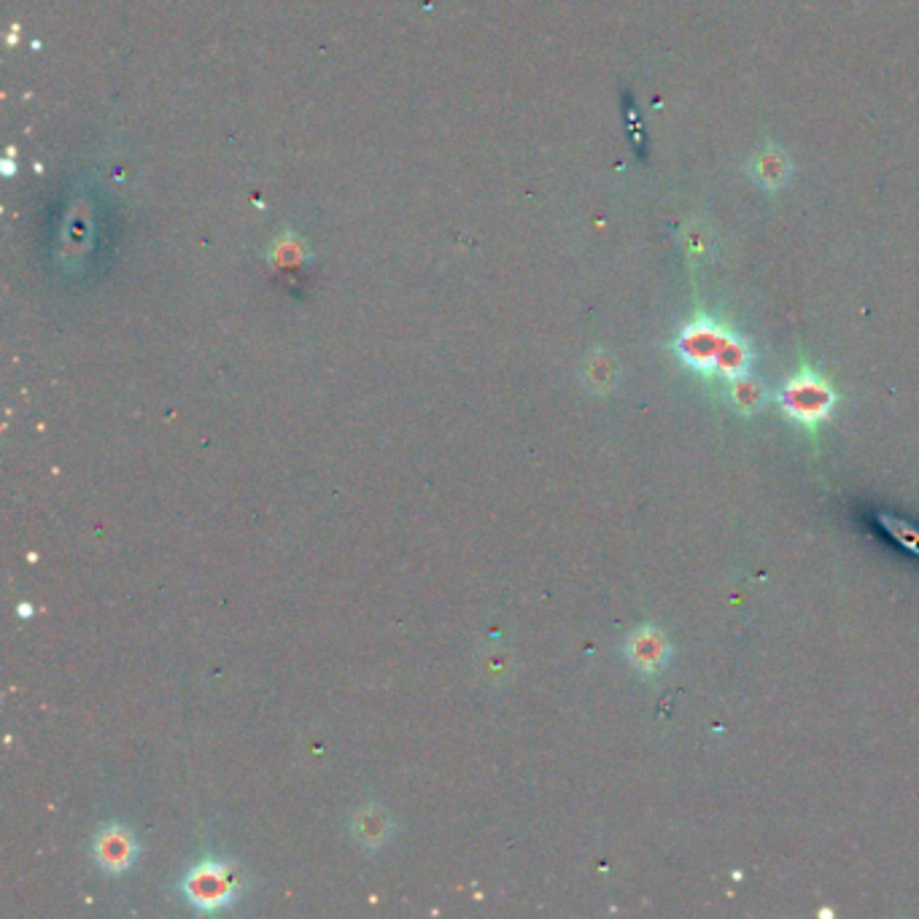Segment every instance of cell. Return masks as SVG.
Masks as SVG:
<instances>
[{
	"label": "cell",
	"mask_w": 919,
	"mask_h": 919,
	"mask_svg": "<svg viewBox=\"0 0 919 919\" xmlns=\"http://www.w3.org/2000/svg\"><path fill=\"white\" fill-rule=\"evenodd\" d=\"M235 879L230 868L219 860H203L192 873L184 879V892L198 909H222V906L235 901Z\"/></svg>",
	"instance_id": "cell-3"
},
{
	"label": "cell",
	"mask_w": 919,
	"mask_h": 919,
	"mask_svg": "<svg viewBox=\"0 0 919 919\" xmlns=\"http://www.w3.org/2000/svg\"><path fill=\"white\" fill-rule=\"evenodd\" d=\"M731 400L736 402L739 411L755 413L764 405V388H760L750 375H745L739 377V381H731Z\"/></svg>",
	"instance_id": "cell-6"
},
{
	"label": "cell",
	"mask_w": 919,
	"mask_h": 919,
	"mask_svg": "<svg viewBox=\"0 0 919 919\" xmlns=\"http://www.w3.org/2000/svg\"><path fill=\"white\" fill-rule=\"evenodd\" d=\"M879 521H882V524L887 526V532H890V537H896L898 543H901L906 551L909 553H915V556H919V532L915 526H909V524H903V521H892L890 515H879Z\"/></svg>",
	"instance_id": "cell-7"
},
{
	"label": "cell",
	"mask_w": 919,
	"mask_h": 919,
	"mask_svg": "<svg viewBox=\"0 0 919 919\" xmlns=\"http://www.w3.org/2000/svg\"><path fill=\"white\" fill-rule=\"evenodd\" d=\"M677 356L690 370L704 375H720L728 383L739 381L750 370V345L728 326L709 319H696L679 332L675 343Z\"/></svg>",
	"instance_id": "cell-1"
},
{
	"label": "cell",
	"mask_w": 919,
	"mask_h": 919,
	"mask_svg": "<svg viewBox=\"0 0 919 919\" xmlns=\"http://www.w3.org/2000/svg\"><path fill=\"white\" fill-rule=\"evenodd\" d=\"M626 653H628V660H632L634 666L642 671H658L660 666L669 660V642L660 632H656L653 626H645L639 628L637 634H632V639H628L626 645Z\"/></svg>",
	"instance_id": "cell-5"
},
{
	"label": "cell",
	"mask_w": 919,
	"mask_h": 919,
	"mask_svg": "<svg viewBox=\"0 0 919 919\" xmlns=\"http://www.w3.org/2000/svg\"><path fill=\"white\" fill-rule=\"evenodd\" d=\"M779 405L798 424L815 426L830 418L836 405V392L830 388L826 377L811 373V370H804V373L792 375L785 383L782 392H779Z\"/></svg>",
	"instance_id": "cell-2"
},
{
	"label": "cell",
	"mask_w": 919,
	"mask_h": 919,
	"mask_svg": "<svg viewBox=\"0 0 919 919\" xmlns=\"http://www.w3.org/2000/svg\"><path fill=\"white\" fill-rule=\"evenodd\" d=\"M94 860L105 873L128 871L135 860V839L124 828H105L94 839Z\"/></svg>",
	"instance_id": "cell-4"
}]
</instances>
